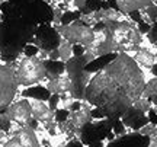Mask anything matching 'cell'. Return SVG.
I'll use <instances>...</instances> for the list:
<instances>
[{
    "label": "cell",
    "mask_w": 157,
    "mask_h": 147,
    "mask_svg": "<svg viewBox=\"0 0 157 147\" xmlns=\"http://www.w3.org/2000/svg\"><path fill=\"white\" fill-rule=\"evenodd\" d=\"M146 82V76L134 58L118 52L92 76L84 92V101L102 109L108 119L115 121L141 98Z\"/></svg>",
    "instance_id": "6da1fadb"
},
{
    "label": "cell",
    "mask_w": 157,
    "mask_h": 147,
    "mask_svg": "<svg viewBox=\"0 0 157 147\" xmlns=\"http://www.w3.org/2000/svg\"><path fill=\"white\" fill-rule=\"evenodd\" d=\"M105 25L112 32V41L118 52H125L128 56H132L135 51L141 48L146 35L141 32L137 23H134L131 19L124 22L105 23Z\"/></svg>",
    "instance_id": "7a4b0ae2"
},
{
    "label": "cell",
    "mask_w": 157,
    "mask_h": 147,
    "mask_svg": "<svg viewBox=\"0 0 157 147\" xmlns=\"http://www.w3.org/2000/svg\"><path fill=\"white\" fill-rule=\"evenodd\" d=\"M15 76L19 87L23 89L35 85H44L47 82V70H45L44 61L39 57L23 56L16 63Z\"/></svg>",
    "instance_id": "3957f363"
},
{
    "label": "cell",
    "mask_w": 157,
    "mask_h": 147,
    "mask_svg": "<svg viewBox=\"0 0 157 147\" xmlns=\"http://www.w3.org/2000/svg\"><path fill=\"white\" fill-rule=\"evenodd\" d=\"M92 109H93V106L87 101L83 99L82 106L78 109H76V111H70L66 122L60 125L61 131L68 138L80 137L82 136V131L84 130V127L89 125L93 121V118H92Z\"/></svg>",
    "instance_id": "277c9868"
},
{
    "label": "cell",
    "mask_w": 157,
    "mask_h": 147,
    "mask_svg": "<svg viewBox=\"0 0 157 147\" xmlns=\"http://www.w3.org/2000/svg\"><path fill=\"white\" fill-rule=\"evenodd\" d=\"M54 28L57 29V32L60 34L61 38L67 40L73 45L78 44V45H83L87 48L93 41V34H95L93 28L86 25L80 17L68 25H54Z\"/></svg>",
    "instance_id": "5b68a950"
},
{
    "label": "cell",
    "mask_w": 157,
    "mask_h": 147,
    "mask_svg": "<svg viewBox=\"0 0 157 147\" xmlns=\"http://www.w3.org/2000/svg\"><path fill=\"white\" fill-rule=\"evenodd\" d=\"M0 147H41L36 130L22 125L12 133L0 131Z\"/></svg>",
    "instance_id": "8992f818"
},
{
    "label": "cell",
    "mask_w": 157,
    "mask_h": 147,
    "mask_svg": "<svg viewBox=\"0 0 157 147\" xmlns=\"http://www.w3.org/2000/svg\"><path fill=\"white\" fill-rule=\"evenodd\" d=\"M17 89L19 85L15 76V67L0 64V112H5L6 108L15 101Z\"/></svg>",
    "instance_id": "52a82bcc"
},
{
    "label": "cell",
    "mask_w": 157,
    "mask_h": 147,
    "mask_svg": "<svg viewBox=\"0 0 157 147\" xmlns=\"http://www.w3.org/2000/svg\"><path fill=\"white\" fill-rule=\"evenodd\" d=\"M5 114L15 122L16 125H29L34 121L32 109L28 98H22L19 101H13L9 106L5 109Z\"/></svg>",
    "instance_id": "ba28073f"
},
{
    "label": "cell",
    "mask_w": 157,
    "mask_h": 147,
    "mask_svg": "<svg viewBox=\"0 0 157 147\" xmlns=\"http://www.w3.org/2000/svg\"><path fill=\"white\" fill-rule=\"evenodd\" d=\"M44 85L51 95H63V93L71 92V87H73L71 79L68 77L67 73H63L60 76L54 77V79L47 80Z\"/></svg>",
    "instance_id": "9c48e42d"
},
{
    "label": "cell",
    "mask_w": 157,
    "mask_h": 147,
    "mask_svg": "<svg viewBox=\"0 0 157 147\" xmlns=\"http://www.w3.org/2000/svg\"><path fill=\"white\" fill-rule=\"evenodd\" d=\"M157 48H147V47H141L138 51H135L132 54L134 61L141 67V70H150V68L157 63L156 57Z\"/></svg>",
    "instance_id": "30bf717a"
},
{
    "label": "cell",
    "mask_w": 157,
    "mask_h": 147,
    "mask_svg": "<svg viewBox=\"0 0 157 147\" xmlns=\"http://www.w3.org/2000/svg\"><path fill=\"white\" fill-rule=\"evenodd\" d=\"M151 2L153 0H115V5L117 9H119L122 13L129 15L147 7L148 5H151Z\"/></svg>",
    "instance_id": "8fae6325"
},
{
    "label": "cell",
    "mask_w": 157,
    "mask_h": 147,
    "mask_svg": "<svg viewBox=\"0 0 157 147\" xmlns=\"http://www.w3.org/2000/svg\"><path fill=\"white\" fill-rule=\"evenodd\" d=\"M21 93L23 98H34V99H39V101H48L51 96V93L45 87V85L29 86V87H25Z\"/></svg>",
    "instance_id": "7c38bea8"
},
{
    "label": "cell",
    "mask_w": 157,
    "mask_h": 147,
    "mask_svg": "<svg viewBox=\"0 0 157 147\" xmlns=\"http://www.w3.org/2000/svg\"><path fill=\"white\" fill-rule=\"evenodd\" d=\"M44 66L45 70H47V80L54 79L60 74L66 73V63L61 61V60H44Z\"/></svg>",
    "instance_id": "4fadbf2b"
},
{
    "label": "cell",
    "mask_w": 157,
    "mask_h": 147,
    "mask_svg": "<svg viewBox=\"0 0 157 147\" xmlns=\"http://www.w3.org/2000/svg\"><path fill=\"white\" fill-rule=\"evenodd\" d=\"M57 50H58V54H60V60L64 63H67L73 57V44L68 42L67 40H64V38H60Z\"/></svg>",
    "instance_id": "5bb4252c"
},
{
    "label": "cell",
    "mask_w": 157,
    "mask_h": 147,
    "mask_svg": "<svg viewBox=\"0 0 157 147\" xmlns=\"http://www.w3.org/2000/svg\"><path fill=\"white\" fill-rule=\"evenodd\" d=\"M138 13H140L143 22L148 23V25H153V23L157 22V5H153L151 3V5H148L147 7L138 10Z\"/></svg>",
    "instance_id": "9a60e30c"
},
{
    "label": "cell",
    "mask_w": 157,
    "mask_h": 147,
    "mask_svg": "<svg viewBox=\"0 0 157 147\" xmlns=\"http://www.w3.org/2000/svg\"><path fill=\"white\" fill-rule=\"evenodd\" d=\"M157 95V77H151L146 82V86H144V91H143V95L141 96L144 98H150Z\"/></svg>",
    "instance_id": "2e32d148"
},
{
    "label": "cell",
    "mask_w": 157,
    "mask_h": 147,
    "mask_svg": "<svg viewBox=\"0 0 157 147\" xmlns=\"http://www.w3.org/2000/svg\"><path fill=\"white\" fill-rule=\"evenodd\" d=\"M89 0H73L71 2V10H77V12H83L87 7Z\"/></svg>",
    "instance_id": "e0dca14e"
},
{
    "label": "cell",
    "mask_w": 157,
    "mask_h": 147,
    "mask_svg": "<svg viewBox=\"0 0 157 147\" xmlns=\"http://www.w3.org/2000/svg\"><path fill=\"white\" fill-rule=\"evenodd\" d=\"M48 105H50L51 109H58V106H60V95H51L50 99H48Z\"/></svg>",
    "instance_id": "ac0fdd59"
},
{
    "label": "cell",
    "mask_w": 157,
    "mask_h": 147,
    "mask_svg": "<svg viewBox=\"0 0 157 147\" xmlns=\"http://www.w3.org/2000/svg\"><path fill=\"white\" fill-rule=\"evenodd\" d=\"M66 147H87V146L82 141L80 137H74V138H70V140H68Z\"/></svg>",
    "instance_id": "d6986e66"
},
{
    "label": "cell",
    "mask_w": 157,
    "mask_h": 147,
    "mask_svg": "<svg viewBox=\"0 0 157 147\" xmlns=\"http://www.w3.org/2000/svg\"><path fill=\"white\" fill-rule=\"evenodd\" d=\"M45 2H48V3H51V2H52V0H45Z\"/></svg>",
    "instance_id": "ffe728a7"
},
{
    "label": "cell",
    "mask_w": 157,
    "mask_h": 147,
    "mask_svg": "<svg viewBox=\"0 0 157 147\" xmlns=\"http://www.w3.org/2000/svg\"><path fill=\"white\" fill-rule=\"evenodd\" d=\"M156 57H157V51H156Z\"/></svg>",
    "instance_id": "44dd1931"
}]
</instances>
